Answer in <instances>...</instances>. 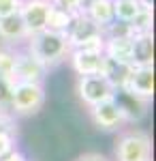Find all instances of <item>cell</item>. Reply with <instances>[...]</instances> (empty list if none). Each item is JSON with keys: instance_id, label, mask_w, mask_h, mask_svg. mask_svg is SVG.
<instances>
[{"instance_id": "6da1fadb", "label": "cell", "mask_w": 156, "mask_h": 161, "mask_svg": "<svg viewBox=\"0 0 156 161\" xmlns=\"http://www.w3.org/2000/svg\"><path fill=\"white\" fill-rule=\"evenodd\" d=\"M24 47L34 58L43 62V67L51 71L56 69L58 64L66 62L69 58V52H71V45H69V39L66 35H60V32H54V30H43L39 35H32V37L26 39Z\"/></svg>"}, {"instance_id": "7a4b0ae2", "label": "cell", "mask_w": 156, "mask_h": 161, "mask_svg": "<svg viewBox=\"0 0 156 161\" xmlns=\"http://www.w3.org/2000/svg\"><path fill=\"white\" fill-rule=\"evenodd\" d=\"M47 103V88L41 82H15L11 90V114L15 118H30L41 114Z\"/></svg>"}, {"instance_id": "3957f363", "label": "cell", "mask_w": 156, "mask_h": 161, "mask_svg": "<svg viewBox=\"0 0 156 161\" xmlns=\"http://www.w3.org/2000/svg\"><path fill=\"white\" fill-rule=\"evenodd\" d=\"M113 161H152V137L143 129H124L116 137Z\"/></svg>"}, {"instance_id": "277c9868", "label": "cell", "mask_w": 156, "mask_h": 161, "mask_svg": "<svg viewBox=\"0 0 156 161\" xmlns=\"http://www.w3.org/2000/svg\"><path fill=\"white\" fill-rule=\"evenodd\" d=\"M116 88L105 80V75H77L75 80V95L86 110L101 101L113 97Z\"/></svg>"}, {"instance_id": "5b68a950", "label": "cell", "mask_w": 156, "mask_h": 161, "mask_svg": "<svg viewBox=\"0 0 156 161\" xmlns=\"http://www.w3.org/2000/svg\"><path fill=\"white\" fill-rule=\"evenodd\" d=\"M51 9V2L49 0H22V7H19V19L26 28V35L32 37L39 35L47 28V15Z\"/></svg>"}, {"instance_id": "8992f818", "label": "cell", "mask_w": 156, "mask_h": 161, "mask_svg": "<svg viewBox=\"0 0 156 161\" xmlns=\"http://www.w3.org/2000/svg\"><path fill=\"white\" fill-rule=\"evenodd\" d=\"M88 118H90V123L94 125L98 131H120L126 125L124 116H122V110L118 108L113 97L88 108Z\"/></svg>"}, {"instance_id": "52a82bcc", "label": "cell", "mask_w": 156, "mask_h": 161, "mask_svg": "<svg viewBox=\"0 0 156 161\" xmlns=\"http://www.w3.org/2000/svg\"><path fill=\"white\" fill-rule=\"evenodd\" d=\"M47 69L43 67V62L34 58L24 45H19L15 52V82H41L45 84Z\"/></svg>"}, {"instance_id": "ba28073f", "label": "cell", "mask_w": 156, "mask_h": 161, "mask_svg": "<svg viewBox=\"0 0 156 161\" xmlns=\"http://www.w3.org/2000/svg\"><path fill=\"white\" fill-rule=\"evenodd\" d=\"M122 90H126L133 97L150 103L154 97V67H133V71Z\"/></svg>"}, {"instance_id": "9c48e42d", "label": "cell", "mask_w": 156, "mask_h": 161, "mask_svg": "<svg viewBox=\"0 0 156 161\" xmlns=\"http://www.w3.org/2000/svg\"><path fill=\"white\" fill-rule=\"evenodd\" d=\"M66 62H69V67L73 69L75 75H101L103 67H105V56L94 54V52L71 50Z\"/></svg>"}, {"instance_id": "30bf717a", "label": "cell", "mask_w": 156, "mask_h": 161, "mask_svg": "<svg viewBox=\"0 0 156 161\" xmlns=\"http://www.w3.org/2000/svg\"><path fill=\"white\" fill-rule=\"evenodd\" d=\"M113 99L118 103V108L122 110V116H124V123L126 125L141 123L145 118V114H148V108H150L148 101L137 99V97H133L131 92H126V90H122V88H118V90L113 92Z\"/></svg>"}, {"instance_id": "8fae6325", "label": "cell", "mask_w": 156, "mask_h": 161, "mask_svg": "<svg viewBox=\"0 0 156 161\" xmlns=\"http://www.w3.org/2000/svg\"><path fill=\"white\" fill-rule=\"evenodd\" d=\"M28 35H26V28L19 19V15H9V17H0V43L2 45H13V47H19L24 45Z\"/></svg>"}, {"instance_id": "7c38bea8", "label": "cell", "mask_w": 156, "mask_h": 161, "mask_svg": "<svg viewBox=\"0 0 156 161\" xmlns=\"http://www.w3.org/2000/svg\"><path fill=\"white\" fill-rule=\"evenodd\" d=\"M81 13L101 30H105L113 22V0H86Z\"/></svg>"}, {"instance_id": "4fadbf2b", "label": "cell", "mask_w": 156, "mask_h": 161, "mask_svg": "<svg viewBox=\"0 0 156 161\" xmlns=\"http://www.w3.org/2000/svg\"><path fill=\"white\" fill-rule=\"evenodd\" d=\"M103 56L116 62L133 64V37H105Z\"/></svg>"}, {"instance_id": "5bb4252c", "label": "cell", "mask_w": 156, "mask_h": 161, "mask_svg": "<svg viewBox=\"0 0 156 161\" xmlns=\"http://www.w3.org/2000/svg\"><path fill=\"white\" fill-rule=\"evenodd\" d=\"M133 67H154V35L133 37Z\"/></svg>"}, {"instance_id": "9a60e30c", "label": "cell", "mask_w": 156, "mask_h": 161, "mask_svg": "<svg viewBox=\"0 0 156 161\" xmlns=\"http://www.w3.org/2000/svg\"><path fill=\"white\" fill-rule=\"evenodd\" d=\"M96 32H101V28L96 24H92L84 13H77V15L73 17V24H71V28H69V32H66V39H69L71 50L77 47L79 43H84L86 39H90L92 35H96Z\"/></svg>"}, {"instance_id": "2e32d148", "label": "cell", "mask_w": 156, "mask_h": 161, "mask_svg": "<svg viewBox=\"0 0 156 161\" xmlns=\"http://www.w3.org/2000/svg\"><path fill=\"white\" fill-rule=\"evenodd\" d=\"M131 71H133V64H124V62H116V60L105 58V67H103L101 75H105V80L118 90V88H124Z\"/></svg>"}, {"instance_id": "e0dca14e", "label": "cell", "mask_w": 156, "mask_h": 161, "mask_svg": "<svg viewBox=\"0 0 156 161\" xmlns=\"http://www.w3.org/2000/svg\"><path fill=\"white\" fill-rule=\"evenodd\" d=\"M73 17H75V15L62 11V9L51 7V9H49V15H47V28H45V30H54V32L66 35L69 28H71V24H73Z\"/></svg>"}, {"instance_id": "ac0fdd59", "label": "cell", "mask_w": 156, "mask_h": 161, "mask_svg": "<svg viewBox=\"0 0 156 161\" xmlns=\"http://www.w3.org/2000/svg\"><path fill=\"white\" fill-rule=\"evenodd\" d=\"M141 9L143 7L139 4V0H113V19L128 24Z\"/></svg>"}, {"instance_id": "d6986e66", "label": "cell", "mask_w": 156, "mask_h": 161, "mask_svg": "<svg viewBox=\"0 0 156 161\" xmlns=\"http://www.w3.org/2000/svg\"><path fill=\"white\" fill-rule=\"evenodd\" d=\"M128 26H131L133 37H137V35H150L152 28H154V11L152 9H141L128 22Z\"/></svg>"}, {"instance_id": "ffe728a7", "label": "cell", "mask_w": 156, "mask_h": 161, "mask_svg": "<svg viewBox=\"0 0 156 161\" xmlns=\"http://www.w3.org/2000/svg\"><path fill=\"white\" fill-rule=\"evenodd\" d=\"M15 52L17 47L0 43V77H7L13 82H15Z\"/></svg>"}, {"instance_id": "44dd1931", "label": "cell", "mask_w": 156, "mask_h": 161, "mask_svg": "<svg viewBox=\"0 0 156 161\" xmlns=\"http://www.w3.org/2000/svg\"><path fill=\"white\" fill-rule=\"evenodd\" d=\"M73 50H81V52H94V54H103L105 50V32L101 30V32H96L92 35L90 39H86L84 43H79L77 47H73Z\"/></svg>"}, {"instance_id": "7402d4cb", "label": "cell", "mask_w": 156, "mask_h": 161, "mask_svg": "<svg viewBox=\"0 0 156 161\" xmlns=\"http://www.w3.org/2000/svg\"><path fill=\"white\" fill-rule=\"evenodd\" d=\"M13 80L0 77V112L11 114V90H13Z\"/></svg>"}, {"instance_id": "603a6c76", "label": "cell", "mask_w": 156, "mask_h": 161, "mask_svg": "<svg viewBox=\"0 0 156 161\" xmlns=\"http://www.w3.org/2000/svg\"><path fill=\"white\" fill-rule=\"evenodd\" d=\"M17 148V131H0V159Z\"/></svg>"}, {"instance_id": "cb8c5ba5", "label": "cell", "mask_w": 156, "mask_h": 161, "mask_svg": "<svg viewBox=\"0 0 156 161\" xmlns=\"http://www.w3.org/2000/svg\"><path fill=\"white\" fill-rule=\"evenodd\" d=\"M49 2H51V7L62 9V11L71 13V15L81 13L84 11V4H86V0H49Z\"/></svg>"}, {"instance_id": "d4e9b609", "label": "cell", "mask_w": 156, "mask_h": 161, "mask_svg": "<svg viewBox=\"0 0 156 161\" xmlns=\"http://www.w3.org/2000/svg\"><path fill=\"white\" fill-rule=\"evenodd\" d=\"M22 7V0H0V17L15 15Z\"/></svg>"}, {"instance_id": "484cf974", "label": "cell", "mask_w": 156, "mask_h": 161, "mask_svg": "<svg viewBox=\"0 0 156 161\" xmlns=\"http://www.w3.org/2000/svg\"><path fill=\"white\" fill-rule=\"evenodd\" d=\"M0 131H17V118L9 112H0Z\"/></svg>"}, {"instance_id": "4316f807", "label": "cell", "mask_w": 156, "mask_h": 161, "mask_svg": "<svg viewBox=\"0 0 156 161\" xmlns=\"http://www.w3.org/2000/svg\"><path fill=\"white\" fill-rule=\"evenodd\" d=\"M75 161H111L107 155L98 153V150H88V153H81Z\"/></svg>"}, {"instance_id": "83f0119b", "label": "cell", "mask_w": 156, "mask_h": 161, "mask_svg": "<svg viewBox=\"0 0 156 161\" xmlns=\"http://www.w3.org/2000/svg\"><path fill=\"white\" fill-rule=\"evenodd\" d=\"M0 161H28V157H26V153H24V150L17 146L15 150H11V153H9L7 157H2Z\"/></svg>"}, {"instance_id": "f1b7e54d", "label": "cell", "mask_w": 156, "mask_h": 161, "mask_svg": "<svg viewBox=\"0 0 156 161\" xmlns=\"http://www.w3.org/2000/svg\"><path fill=\"white\" fill-rule=\"evenodd\" d=\"M139 4H141L143 9H152V11H154V0H139Z\"/></svg>"}]
</instances>
